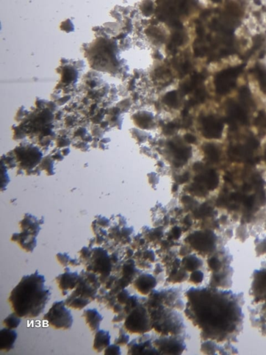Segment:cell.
Wrapping results in <instances>:
<instances>
[{"label": "cell", "mask_w": 266, "mask_h": 355, "mask_svg": "<svg viewBox=\"0 0 266 355\" xmlns=\"http://www.w3.org/2000/svg\"><path fill=\"white\" fill-rule=\"evenodd\" d=\"M85 265L87 271L98 275L101 283L109 278L113 267L110 256L106 250L101 248H91L90 257Z\"/></svg>", "instance_id": "5"}, {"label": "cell", "mask_w": 266, "mask_h": 355, "mask_svg": "<svg viewBox=\"0 0 266 355\" xmlns=\"http://www.w3.org/2000/svg\"><path fill=\"white\" fill-rule=\"evenodd\" d=\"M45 223L43 217L37 218L31 214L26 213L22 220L19 222L21 230L20 233H13L10 240L17 243L22 250L26 252H33L36 248L37 237L38 236L41 226Z\"/></svg>", "instance_id": "3"}, {"label": "cell", "mask_w": 266, "mask_h": 355, "mask_svg": "<svg viewBox=\"0 0 266 355\" xmlns=\"http://www.w3.org/2000/svg\"><path fill=\"white\" fill-rule=\"evenodd\" d=\"M44 322L55 330H68L72 328L74 317L65 305V300L56 301L44 315Z\"/></svg>", "instance_id": "4"}, {"label": "cell", "mask_w": 266, "mask_h": 355, "mask_svg": "<svg viewBox=\"0 0 266 355\" xmlns=\"http://www.w3.org/2000/svg\"><path fill=\"white\" fill-rule=\"evenodd\" d=\"M188 178H189V174L188 173H186V174H183L182 176L179 177L178 182L180 183H184L188 181Z\"/></svg>", "instance_id": "21"}, {"label": "cell", "mask_w": 266, "mask_h": 355, "mask_svg": "<svg viewBox=\"0 0 266 355\" xmlns=\"http://www.w3.org/2000/svg\"><path fill=\"white\" fill-rule=\"evenodd\" d=\"M124 328L130 333L141 334L149 330V320L145 310L142 307H135L127 316Z\"/></svg>", "instance_id": "6"}, {"label": "cell", "mask_w": 266, "mask_h": 355, "mask_svg": "<svg viewBox=\"0 0 266 355\" xmlns=\"http://www.w3.org/2000/svg\"><path fill=\"white\" fill-rule=\"evenodd\" d=\"M156 285V280L150 275H141L135 282V287L137 290L143 295L149 294Z\"/></svg>", "instance_id": "12"}, {"label": "cell", "mask_w": 266, "mask_h": 355, "mask_svg": "<svg viewBox=\"0 0 266 355\" xmlns=\"http://www.w3.org/2000/svg\"><path fill=\"white\" fill-rule=\"evenodd\" d=\"M110 332L99 329L95 333L93 350L98 353L103 352L107 346L110 345Z\"/></svg>", "instance_id": "11"}, {"label": "cell", "mask_w": 266, "mask_h": 355, "mask_svg": "<svg viewBox=\"0 0 266 355\" xmlns=\"http://www.w3.org/2000/svg\"><path fill=\"white\" fill-rule=\"evenodd\" d=\"M165 102L169 107H175L177 104V95L175 91L167 93L165 97Z\"/></svg>", "instance_id": "17"}, {"label": "cell", "mask_w": 266, "mask_h": 355, "mask_svg": "<svg viewBox=\"0 0 266 355\" xmlns=\"http://www.w3.org/2000/svg\"><path fill=\"white\" fill-rule=\"evenodd\" d=\"M103 354L106 355H120L121 354L120 346L117 344H110L104 350Z\"/></svg>", "instance_id": "18"}, {"label": "cell", "mask_w": 266, "mask_h": 355, "mask_svg": "<svg viewBox=\"0 0 266 355\" xmlns=\"http://www.w3.org/2000/svg\"><path fill=\"white\" fill-rule=\"evenodd\" d=\"M51 296L45 277L36 271L21 278L10 291L8 300L10 308L19 317L34 319L43 313Z\"/></svg>", "instance_id": "1"}, {"label": "cell", "mask_w": 266, "mask_h": 355, "mask_svg": "<svg viewBox=\"0 0 266 355\" xmlns=\"http://www.w3.org/2000/svg\"><path fill=\"white\" fill-rule=\"evenodd\" d=\"M129 342V336L123 332V330H119V337L114 340V344L120 346L126 345Z\"/></svg>", "instance_id": "19"}, {"label": "cell", "mask_w": 266, "mask_h": 355, "mask_svg": "<svg viewBox=\"0 0 266 355\" xmlns=\"http://www.w3.org/2000/svg\"><path fill=\"white\" fill-rule=\"evenodd\" d=\"M205 151L208 158L211 162H216L218 161V159H219V151H218L216 146L213 145V144H207V145L205 146Z\"/></svg>", "instance_id": "14"}, {"label": "cell", "mask_w": 266, "mask_h": 355, "mask_svg": "<svg viewBox=\"0 0 266 355\" xmlns=\"http://www.w3.org/2000/svg\"><path fill=\"white\" fill-rule=\"evenodd\" d=\"M82 317L84 318L86 325L92 333L99 330L103 317L96 309H88L84 310Z\"/></svg>", "instance_id": "10"}, {"label": "cell", "mask_w": 266, "mask_h": 355, "mask_svg": "<svg viewBox=\"0 0 266 355\" xmlns=\"http://www.w3.org/2000/svg\"><path fill=\"white\" fill-rule=\"evenodd\" d=\"M56 257L58 262H59V264H61L62 266H63V267H68L69 265H70L72 258L67 252H64V253L59 252V253L56 254Z\"/></svg>", "instance_id": "16"}, {"label": "cell", "mask_w": 266, "mask_h": 355, "mask_svg": "<svg viewBox=\"0 0 266 355\" xmlns=\"http://www.w3.org/2000/svg\"><path fill=\"white\" fill-rule=\"evenodd\" d=\"M79 275L78 272H72L68 266L65 268L63 273L56 277V283L63 296H67L69 291L75 289L78 284Z\"/></svg>", "instance_id": "7"}, {"label": "cell", "mask_w": 266, "mask_h": 355, "mask_svg": "<svg viewBox=\"0 0 266 355\" xmlns=\"http://www.w3.org/2000/svg\"><path fill=\"white\" fill-rule=\"evenodd\" d=\"M206 183L208 188L209 190H214L217 187L218 183V178L217 174L214 171H210L208 174L207 178H206Z\"/></svg>", "instance_id": "15"}, {"label": "cell", "mask_w": 266, "mask_h": 355, "mask_svg": "<svg viewBox=\"0 0 266 355\" xmlns=\"http://www.w3.org/2000/svg\"><path fill=\"white\" fill-rule=\"evenodd\" d=\"M202 167V164L200 163H196L194 165H193V169H195V170H198V169H201Z\"/></svg>", "instance_id": "22"}, {"label": "cell", "mask_w": 266, "mask_h": 355, "mask_svg": "<svg viewBox=\"0 0 266 355\" xmlns=\"http://www.w3.org/2000/svg\"><path fill=\"white\" fill-rule=\"evenodd\" d=\"M184 139L186 142L188 143H194L196 141V138L194 135H191V134H186L184 135Z\"/></svg>", "instance_id": "20"}, {"label": "cell", "mask_w": 266, "mask_h": 355, "mask_svg": "<svg viewBox=\"0 0 266 355\" xmlns=\"http://www.w3.org/2000/svg\"><path fill=\"white\" fill-rule=\"evenodd\" d=\"M204 135L207 138H218L221 137L223 123L213 117L205 118L203 122Z\"/></svg>", "instance_id": "9"}, {"label": "cell", "mask_w": 266, "mask_h": 355, "mask_svg": "<svg viewBox=\"0 0 266 355\" xmlns=\"http://www.w3.org/2000/svg\"><path fill=\"white\" fill-rule=\"evenodd\" d=\"M17 339V333L15 330L3 328L0 330V351L8 353L14 349Z\"/></svg>", "instance_id": "8"}, {"label": "cell", "mask_w": 266, "mask_h": 355, "mask_svg": "<svg viewBox=\"0 0 266 355\" xmlns=\"http://www.w3.org/2000/svg\"><path fill=\"white\" fill-rule=\"evenodd\" d=\"M21 321H22V318L13 312V313L10 314L8 317L3 319V324L5 328L15 330L20 326Z\"/></svg>", "instance_id": "13"}, {"label": "cell", "mask_w": 266, "mask_h": 355, "mask_svg": "<svg viewBox=\"0 0 266 355\" xmlns=\"http://www.w3.org/2000/svg\"><path fill=\"white\" fill-rule=\"evenodd\" d=\"M99 278L91 271H82L77 287L65 300L69 308L82 310L93 300L96 299L101 287Z\"/></svg>", "instance_id": "2"}]
</instances>
